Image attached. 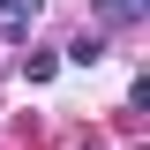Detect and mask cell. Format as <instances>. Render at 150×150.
<instances>
[{
    "label": "cell",
    "instance_id": "obj_1",
    "mask_svg": "<svg viewBox=\"0 0 150 150\" xmlns=\"http://www.w3.org/2000/svg\"><path fill=\"white\" fill-rule=\"evenodd\" d=\"M0 15H8V0H0Z\"/></svg>",
    "mask_w": 150,
    "mask_h": 150
}]
</instances>
